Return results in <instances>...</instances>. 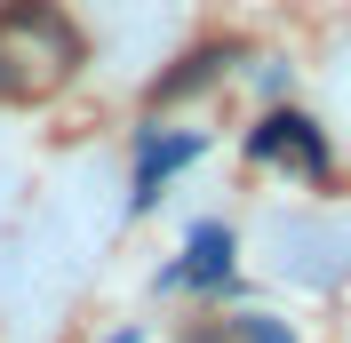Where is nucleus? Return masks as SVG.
<instances>
[{"instance_id":"5","label":"nucleus","mask_w":351,"mask_h":343,"mask_svg":"<svg viewBox=\"0 0 351 343\" xmlns=\"http://www.w3.org/2000/svg\"><path fill=\"white\" fill-rule=\"evenodd\" d=\"M112 343H128V335H112Z\"/></svg>"},{"instance_id":"4","label":"nucleus","mask_w":351,"mask_h":343,"mask_svg":"<svg viewBox=\"0 0 351 343\" xmlns=\"http://www.w3.org/2000/svg\"><path fill=\"white\" fill-rule=\"evenodd\" d=\"M240 343H287L280 320H240Z\"/></svg>"},{"instance_id":"3","label":"nucleus","mask_w":351,"mask_h":343,"mask_svg":"<svg viewBox=\"0 0 351 343\" xmlns=\"http://www.w3.org/2000/svg\"><path fill=\"white\" fill-rule=\"evenodd\" d=\"M223 272H232V232H223V224H199V232H192V256L176 263V287H184V279H192V287H216Z\"/></svg>"},{"instance_id":"1","label":"nucleus","mask_w":351,"mask_h":343,"mask_svg":"<svg viewBox=\"0 0 351 343\" xmlns=\"http://www.w3.org/2000/svg\"><path fill=\"white\" fill-rule=\"evenodd\" d=\"M247 152H256V160H295V168L328 176V144H319V128H304L295 112H280V120H263V128L247 136Z\"/></svg>"},{"instance_id":"2","label":"nucleus","mask_w":351,"mask_h":343,"mask_svg":"<svg viewBox=\"0 0 351 343\" xmlns=\"http://www.w3.org/2000/svg\"><path fill=\"white\" fill-rule=\"evenodd\" d=\"M192 152H199L192 128H184V136H152V144H144V160H136V208H144V200H152L160 184H168L184 160H192Z\"/></svg>"}]
</instances>
